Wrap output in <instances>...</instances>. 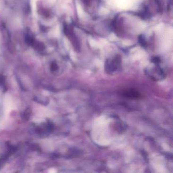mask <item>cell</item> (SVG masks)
<instances>
[{"mask_svg":"<svg viewBox=\"0 0 173 173\" xmlns=\"http://www.w3.org/2000/svg\"><path fill=\"white\" fill-rule=\"evenodd\" d=\"M121 63V57L119 55H116L113 59L107 60L105 64V69L109 73L116 72L120 69Z\"/></svg>","mask_w":173,"mask_h":173,"instance_id":"1","label":"cell"},{"mask_svg":"<svg viewBox=\"0 0 173 173\" xmlns=\"http://www.w3.org/2000/svg\"><path fill=\"white\" fill-rule=\"evenodd\" d=\"M58 69V66L56 64H53L51 66V70L52 71H55Z\"/></svg>","mask_w":173,"mask_h":173,"instance_id":"5","label":"cell"},{"mask_svg":"<svg viewBox=\"0 0 173 173\" xmlns=\"http://www.w3.org/2000/svg\"><path fill=\"white\" fill-rule=\"evenodd\" d=\"M3 80V78H2L1 77H0V84H1V83H2Z\"/></svg>","mask_w":173,"mask_h":173,"instance_id":"8","label":"cell"},{"mask_svg":"<svg viewBox=\"0 0 173 173\" xmlns=\"http://www.w3.org/2000/svg\"><path fill=\"white\" fill-rule=\"evenodd\" d=\"M83 1H84V3H85V4H89V3H90V2L91 1V0H83Z\"/></svg>","mask_w":173,"mask_h":173,"instance_id":"7","label":"cell"},{"mask_svg":"<svg viewBox=\"0 0 173 173\" xmlns=\"http://www.w3.org/2000/svg\"><path fill=\"white\" fill-rule=\"evenodd\" d=\"M121 94L124 97L130 99H139L141 97V94L138 91L135 89H130L124 90Z\"/></svg>","mask_w":173,"mask_h":173,"instance_id":"2","label":"cell"},{"mask_svg":"<svg viewBox=\"0 0 173 173\" xmlns=\"http://www.w3.org/2000/svg\"><path fill=\"white\" fill-rule=\"evenodd\" d=\"M30 109H28L25 112V119H28V118L30 117Z\"/></svg>","mask_w":173,"mask_h":173,"instance_id":"4","label":"cell"},{"mask_svg":"<svg viewBox=\"0 0 173 173\" xmlns=\"http://www.w3.org/2000/svg\"><path fill=\"white\" fill-rule=\"evenodd\" d=\"M139 43H140V45H141L142 46H143L144 47H146L147 46V43L144 37L142 35H140L139 36Z\"/></svg>","mask_w":173,"mask_h":173,"instance_id":"3","label":"cell"},{"mask_svg":"<svg viewBox=\"0 0 173 173\" xmlns=\"http://www.w3.org/2000/svg\"><path fill=\"white\" fill-rule=\"evenodd\" d=\"M160 60L158 57H154L153 59V62L155 63H160Z\"/></svg>","mask_w":173,"mask_h":173,"instance_id":"6","label":"cell"}]
</instances>
